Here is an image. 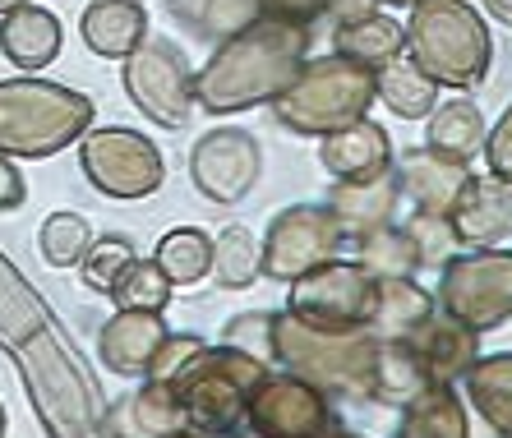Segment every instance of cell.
I'll use <instances>...</instances> for the list:
<instances>
[{
    "label": "cell",
    "instance_id": "6da1fadb",
    "mask_svg": "<svg viewBox=\"0 0 512 438\" xmlns=\"http://www.w3.org/2000/svg\"><path fill=\"white\" fill-rule=\"evenodd\" d=\"M310 56V24L259 14L240 33L222 37L203 70H194V102L213 116H236L273 102Z\"/></svg>",
    "mask_w": 512,
    "mask_h": 438
},
{
    "label": "cell",
    "instance_id": "7a4b0ae2",
    "mask_svg": "<svg viewBox=\"0 0 512 438\" xmlns=\"http://www.w3.org/2000/svg\"><path fill=\"white\" fill-rule=\"evenodd\" d=\"M93 116V97L70 83H51L37 74L0 79V153L5 157L47 162L84 139Z\"/></svg>",
    "mask_w": 512,
    "mask_h": 438
},
{
    "label": "cell",
    "instance_id": "3957f363",
    "mask_svg": "<svg viewBox=\"0 0 512 438\" xmlns=\"http://www.w3.org/2000/svg\"><path fill=\"white\" fill-rule=\"evenodd\" d=\"M263 374H268V360L227 342L217 346L203 342L199 351L185 356V365L171 379H157V383L171 388V397L185 411V429L190 434L222 438L245 429V406H250V392L263 383Z\"/></svg>",
    "mask_w": 512,
    "mask_h": 438
},
{
    "label": "cell",
    "instance_id": "277c9868",
    "mask_svg": "<svg viewBox=\"0 0 512 438\" xmlns=\"http://www.w3.org/2000/svg\"><path fill=\"white\" fill-rule=\"evenodd\" d=\"M406 56L443 88L471 93L480 88L494 60V42L466 0H416L406 19Z\"/></svg>",
    "mask_w": 512,
    "mask_h": 438
},
{
    "label": "cell",
    "instance_id": "5b68a950",
    "mask_svg": "<svg viewBox=\"0 0 512 438\" xmlns=\"http://www.w3.org/2000/svg\"><path fill=\"white\" fill-rule=\"evenodd\" d=\"M374 346L379 337L365 323L360 328H314L286 309L273 314V360L328 397H365Z\"/></svg>",
    "mask_w": 512,
    "mask_h": 438
},
{
    "label": "cell",
    "instance_id": "8992f818",
    "mask_svg": "<svg viewBox=\"0 0 512 438\" xmlns=\"http://www.w3.org/2000/svg\"><path fill=\"white\" fill-rule=\"evenodd\" d=\"M374 102V70L360 60L342 56H305V65L296 70V79L286 83L273 97V111L286 130L296 134H333L351 120H365Z\"/></svg>",
    "mask_w": 512,
    "mask_h": 438
},
{
    "label": "cell",
    "instance_id": "52a82bcc",
    "mask_svg": "<svg viewBox=\"0 0 512 438\" xmlns=\"http://www.w3.org/2000/svg\"><path fill=\"white\" fill-rule=\"evenodd\" d=\"M79 166H84L88 185L97 194H107L116 203H134V199H153L167 180V162L148 134L139 130H93L88 125L79 139Z\"/></svg>",
    "mask_w": 512,
    "mask_h": 438
},
{
    "label": "cell",
    "instance_id": "ba28073f",
    "mask_svg": "<svg viewBox=\"0 0 512 438\" xmlns=\"http://www.w3.org/2000/svg\"><path fill=\"white\" fill-rule=\"evenodd\" d=\"M120 83H125V97L162 130H185L194 107H199L194 102V70L171 37H143L125 56Z\"/></svg>",
    "mask_w": 512,
    "mask_h": 438
},
{
    "label": "cell",
    "instance_id": "9c48e42d",
    "mask_svg": "<svg viewBox=\"0 0 512 438\" xmlns=\"http://www.w3.org/2000/svg\"><path fill=\"white\" fill-rule=\"evenodd\" d=\"M439 309L462 319L466 328L489 332L512 319V249H466L457 259H443Z\"/></svg>",
    "mask_w": 512,
    "mask_h": 438
},
{
    "label": "cell",
    "instance_id": "30bf717a",
    "mask_svg": "<svg viewBox=\"0 0 512 438\" xmlns=\"http://www.w3.org/2000/svg\"><path fill=\"white\" fill-rule=\"evenodd\" d=\"M245 429L263 438H328L342 434V420L333 415V397L305 383L300 374H263V383L250 392Z\"/></svg>",
    "mask_w": 512,
    "mask_h": 438
},
{
    "label": "cell",
    "instance_id": "8fae6325",
    "mask_svg": "<svg viewBox=\"0 0 512 438\" xmlns=\"http://www.w3.org/2000/svg\"><path fill=\"white\" fill-rule=\"evenodd\" d=\"M342 226L328 213V203H296L268 222V236L259 245V273L273 282H291V277L310 273L314 263L333 259L342 249Z\"/></svg>",
    "mask_w": 512,
    "mask_h": 438
},
{
    "label": "cell",
    "instance_id": "7c38bea8",
    "mask_svg": "<svg viewBox=\"0 0 512 438\" xmlns=\"http://www.w3.org/2000/svg\"><path fill=\"white\" fill-rule=\"evenodd\" d=\"M286 291V314L314 323V328H360L365 309H370V286L374 277L360 263L346 259H323L310 273L291 277Z\"/></svg>",
    "mask_w": 512,
    "mask_h": 438
},
{
    "label": "cell",
    "instance_id": "4fadbf2b",
    "mask_svg": "<svg viewBox=\"0 0 512 438\" xmlns=\"http://www.w3.org/2000/svg\"><path fill=\"white\" fill-rule=\"evenodd\" d=\"M263 176V148L250 130L222 125L208 130L190 153V180L208 203H240L250 199Z\"/></svg>",
    "mask_w": 512,
    "mask_h": 438
},
{
    "label": "cell",
    "instance_id": "5bb4252c",
    "mask_svg": "<svg viewBox=\"0 0 512 438\" xmlns=\"http://www.w3.org/2000/svg\"><path fill=\"white\" fill-rule=\"evenodd\" d=\"M448 226L462 249H489L512 236V180L503 176H466L462 194L448 208Z\"/></svg>",
    "mask_w": 512,
    "mask_h": 438
},
{
    "label": "cell",
    "instance_id": "9a60e30c",
    "mask_svg": "<svg viewBox=\"0 0 512 438\" xmlns=\"http://www.w3.org/2000/svg\"><path fill=\"white\" fill-rule=\"evenodd\" d=\"M167 332L171 328L162 323V309H116V314L102 323L97 356H102V365H107L116 379H143L157 356V346L167 342Z\"/></svg>",
    "mask_w": 512,
    "mask_h": 438
},
{
    "label": "cell",
    "instance_id": "2e32d148",
    "mask_svg": "<svg viewBox=\"0 0 512 438\" xmlns=\"http://www.w3.org/2000/svg\"><path fill=\"white\" fill-rule=\"evenodd\" d=\"M397 190L411 199L416 213H443L453 208V199L462 194L466 176H471V162H453V157H439L429 148H406L393 166Z\"/></svg>",
    "mask_w": 512,
    "mask_h": 438
},
{
    "label": "cell",
    "instance_id": "e0dca14e",
    "mask_svg": "<svg viewBox=\"0 0 512 438\" xmlns=\"http://www.w3.org/2000/svg\"><path fill=\"white\" fill-rule=\"evenodd\" d=\"M319 162L333 180H374L393 171V143H388V130L374 120H351L342 130L323 134Z\"/></svg>",
    "mask_w": 512,
    "mask_h": 438
},
{
    "label": "cell",
    "instance_id": "ac0fdd59",
    "mask_svg": "<svg viewBox=\"0 0 512 438\" xmlns=\"http://www.w3.org/2000/svg\"><path fill=\"white\" fill-rule=\"evenodd\" d=\"M476 337H480L476 328H466L462 319H453V314H443V309L434 305V314H429V319L420 323L406 342L416 346V356L425 360L429 379L453 383V379H462L466 369L480 360V342H476Z\"/></svg>",
    "mask_w": 512,
    "mask_h": 438
},
{
    "label": "cell",
    "instance_id": "d6986e66",
    "mask_svg": "<svg viewBox=\"0 0 512 438\" xmlns=\"http://www.w3.org/2000/svg\"><path fill=\"white\" fill-rule=\"evenodd\" d=\"M60 19L33 0L14 5V10L0 14V56L19 65L24 74H37L47 70L51 60L60 56Z\"/></svg>",
    "mask_w": 512,
    "mask_h": 438
},
{
    "label": "cell",
    "instance_id": "ffe728a7",
    "mask_svg": "<svg viewBox=\"0 0 512 438\" xmlns=\"http://www.w3.org/2000/svg\"><path fill=\"white\" fill-rule=\"evenodd\" d=\"M429 314H434V300H429L425 286H416V277H374L365 328H370L379 342L411 337Z\"/></svg>",
    "mask_w": 512,
    "mask_h": 438
},
{
    "label": "cell",
    "instance_id": "44dd1931",
    "mask_svg": "<svg viewBox=\"0 0 512 438\" xmlns=\"http://www.w3.org/2000/svg\"><path fill=\"white\" fill-rule=\"evenodd\" d=\"M84 47L102 60H125L148 37V10L139 0H88L79 19Z\"/></svg>",
    "mask_w": 512,
    "mask_h": 438
},
{
    "label": "cell",
    "instance_id": "7402d4cb",
    "mask_svg": "<svg viewBox=\"0 0 512 438\" xmlns=\"http://www.w3.org/2000/svg\"><path fill=\"white\" fill-rule=\"evenodd\" d=\"M397 203H402V190H397V176L393 171H383L374 180H337L333 199H328V213L337 217L346 240L365 236L374 226L393 222Z\"/></svg>",
    "mask_w": 512,
    "mask_h": 438
},
{
    "label": "cell",
    "instance_id": "603a6c76",
    "mask_svg": "<svg viewBox=\"0 0 512 438\" xmlns=\"http://www.w3.org/2000/svg\"><path fill=\"white\" fill-rule=\"evenodd\" d=\"M425 383H434V379H429L425 360L416 356V346L406 342V337L374 346L370 383H365V397H370V402H383V406H397V411H402Z\"/></svg>",
    "mask_w": 512,
    "mask_h": 438
},
{
    "label": "cell",
    "instance_id": "cb8c5ba5",
    "mask_svg": "<svg viewBox=\"0 0 512 438\" xmlns=\"http://www.w3.org/2000/svg\"><path fill=\"white\" fill-rule=\"evenodd\" d=\"M402 438H466L471 425H466V406L453 392V383H425V388L402 406V425H397Z\"/></svg>",
    "mask_w": 512,
    "mask_h": 438
},
{
    "label": "cell",
    "instance_id": "d4e9b609",
    "mask_svg": "<svg viewBox=\"0 0 512 438\" xmlns=\"http://www.w3.org/2000/svg\"><path fill=\"white\" fill-rule=\"evenodd\" d=\"M425 148L439 157H453V162H471V157L485 148V116H480L476 102L453 97V102H434L425 120Z\"/></svg>",
    "mask_w": 512,
    "mask_h": 438
},
{
    "label": "cell",
    "instance_id": "484cf974",
    "mask_svg": "<svg viewBox=\"0 0 512 438\" xmlns=\"http://www.w3.org/2000/svg\"><path fill=\"white\" fill-rule=\"evenodd\" d=\"M374 102H383L393 116L420 120V116H429L434 102H439V83L429 79L416 60L402 51V56L374 65Z\"/></svg>",
    "mask_w": 512,
    "mask_h": 438
},
{
    "label": "cell",
    "instance_id": "4316f807",
    "mask_svg": "<svg viewBox=\"0 0 512 438\" xmlns=\"http://www.w3.org/2000/svg\"><path fill=\"white\" fill-rule=\"evenodd\" d=\"M462 379H466V397L485 415V425L494 429V434L512 438V351L476 360Z\"/></svg>",
    "mask_w": 512,
    "mask_h": 438
},
{
    "label": "cell",
    "instance_id": "83f0119b",
    "mask_svg": "<svg viewBox=\"0 0 512 438\" xmlns=\"http://www.w3.org/2000/svg\"><path fill=\"white\" fill-rule=\"evenodd\" d=\"M333 51L342 56L360 60V65H383V60H393L406 51V24L388 19V14H365V19H351V24H337L333 33Z\"/></svg>",
    "mask_w": 512,
    "mask_h": 438
},
{
    "label": "cell",
    "instance_id": "f1b7e54d",
    "mask_svg": "<svg viewBox=\"0 0 512 438\" xmlns=\"http://www.w3.org/2000/svg\"><path fill=\"white\" fill-rule=\"evenodd\" d=\"M356 263L370 277H416L425 263H420V249L411 240L406 226L383 222L365 236H356Z\"/></svg>",
    "mask_w": 512,
    "mask_h": 438
},
{
    "label": "cell",
    "instance_id": "f546056e",
    "mask_svg": "<svg viewBox=\"0 0 512 438\" xmlns=\"http://www.w3.org/2000/svg\"><path fill=\"white\" fill-rule=\"evenodd\" d=\"M153 259L171 277V286H199L213 273V236L199 231V226H176V231L157 240Z\"/></svg>",
    "mask_w": 512,
    "mask_h": 438
},
{
    "label": "cell",
    "instance_id": "4dcf8cb0",
    "mask_svg": "<svg viewBox=\"0 0 512 438\" xmlns=\"http://www.w3.org/2000/svg\"><path fill=\"white\" fill-rule=\"evenodd\" d=\"M213 277L222 291H245L259 277V236L250 226H222V236H213Z\"/></svg>",
    "mask_w": 512,
    "mask_h": 438
},
{
    "label": "cell",
    "instance_id": "1f68e13d",
    "mask_svg": "<svg viewBox=\"0 0 512 438\" xmlns=\"http://www.w3.org/2000/svg\"><path fill=\"white\" fill-rule=\"evenodd\" d=\"M88 240H93V226L79 213H51L37 231V249H42V259L51 268H79Z\"/></svg>",
    "mask_w": 512,
    "mask_h": 438
},
{
    "label": "cell",
    "instance_id": "d6a6232c",
    "mask_svg": "<svg viewBox=\"0 0 512 438\" xmlns=\"http://www.w3.org/2000/svg\"><path fill=\"white\" fill-rule=\"evenodd\" d=\"M139 259L134 254V245L125 236H93L84 249V259H79V277H84L88 291H102V296H111V286L125 277V268Z\"/></svg>",
    "mask_w": 512,
    "mask_h": 438
},
{
    "label": "cell",
    "instance_id": "836d02e7",
    "mask_svg": "<svg viewBox=\"0 0 512 438\" xmlns=\"http://www.w3.org/2000/svg\"><path fill=\"white\" fill-rule=\"evenodd\" d=\"M171 291L176 286L157 268V259H134L125 268V277L111 286V300H116V309H167Z\"/></svg>",
    "mask_w": 512,
    "mask_h": 438
},
{
    "label": "cell",
    "instance_id": "e575fe53",
    "mask_svg": "<svg viewBox=\"0 0 512 438\" xmlns=\"http://www.w3.org/2000/svg\"><path fill=\"white\" fill-rule=\"evenodd\" d=\"M222 342L240 346L259 360H273V309H245L236 319L222 323Z\"/></svg>",
    "mask_w": 512,
    "mask_h": 438
},
{
    "label": "cell",
    "instance_id": "d590c367",
    "mask_svg": "<svg viewBox=\"0 0 512 438\" xmlns=\"http://www.w3.org/2000/svg\"><path fill=\"white\" fill-rule=\"evenodd\" d=\"M406 231H411V240H416L420 249V263H443L448 259V249L457 245L453 240V226H448V217L443 213H416L411 222H406Z\"/></svg>",
    "mask_w": 512,
    "mask_h": 438
},
{
    "label": "cell",
    "instance_id": "8d00e7d4",
    "mask_svg": "<svg viewBox=\"0 0 512 438\" xmlns=\"http://www.w3.org/2000/svg\"><path fill=\"white\" fill-rule=\"evenodd\" d=\"M485 162H489V171L494 176H503V180H512V107L499 116V125L494 130H485Z\"/></svg>",
    "mask_w": 512,
    "mask_h": 438
},
{
    "label": "cell",
    "instance_id": "74e56055",
    "mask_svg": "<svg viewBox=\"0 0 512 438\" xmlns=\"http://www.w3.org/2000/svg\"><path fill=\"white\" fill-rule=\"evenodd\" d=\"M259 10L273 19H291V24H314V19H323L328 0H259Z\"/></svg>",
    "mask_w": 512,
    "mask_h": 438
},
{
    "label": "cell",
    "instance_id": "f35d334b",
    "mask_svg": "<svg viewBox=\"0 0 512 438\" xmlns=\"http://www.w3.org/2000/svg\"><path fill=\"white\" fill-rule=\"evenodd\" d=\"M24 199H28V185H24V176H19V166L0 153V213H14Z\"/></svg>",
    "mask_w": 512,
    "mask_h": 438
},
{
    "label": "cell",
    "instance_id": "ab89813d",
    "mask_svg": "<svg viewBox=\"0 0 512 438\" xmlns=\"http://www.w3.org/2000/svg\"><path fill=\"white\" fill-rule=\"evenodd\" d=\"M374 10H379V0H328L323 14H333V24H351V19H365Z\"/></svg>",
    "mask_w": 512,
    "mask_h": 438
},
{
    "label": "cell",
    "instance_id": "60d3db41",
    "mask_svg": "<svg viewBox=\"0 0 512 438\" xmlns=\"http://www.w3.org/2000/svg\"><path fill=\"white\" fill-rule=\"evenodd\" d=\"M485 10L499 19V24H508L512 28V0H485Z\"/></svg>",
    "mask_w": 512,
    "mask_h": 438
},
{
    "label": "cell",
    "instance_id": "b9f144b4",
    "mask_svg": "<svg viewBox=\"0 0 512 438\" xmlns=\"http://www.w3.org/2000/svg\"><path fill=\"white\" fill-rule=\"evenodd\" d=\"M14 5H24V0H0V14H5V10H14Z\"/></svg>",
    "mask_w": 512,
    "mask_h": 438
},
{
    "label": "cell",
    "instance_id": "7bdbcfd3",
    "mask_svg": "<svg viewBox=\"0 0 512 438\" xmlns=\"http://www.w3.org/2000/svg\"><path fill=\"white\" fill-rule=\"evenodd\" d=\"M379 5H406V10H411V5H416V0H379Z\"/></svg>",
    "mask_w": 512,
    "mask_h": 438
},
{
    "label": "cell",
    "instance_id": "ee69618b",
    "mask_svg": "<svg viewBox=\"0 0 512 438\" xmlns=\"http://www.w3.org/2000/svg\"><path fill=\"white\" fill-rule=\"evenodd\" d=\"M5 429H10V420H5V406H0V434H5Z\"/></svg>",
    "mask_w": 512,
    "mask_h": 438
}]
</instances>
